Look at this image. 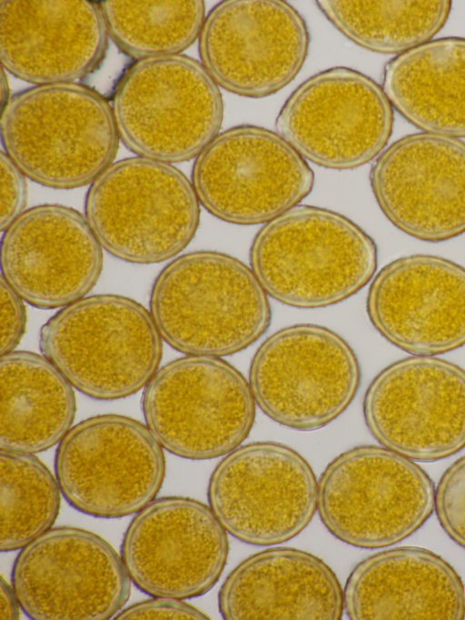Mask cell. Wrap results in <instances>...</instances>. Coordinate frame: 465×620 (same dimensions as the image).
Here are the masks:
<instances>
[{
  "mask_svg": "<svg viewBox=\"0 0 465 620\" xmlns=\"http://www.w3.org/2000/svg\"><path fill=\"white\" fill-rule=\"evenodd\" d=\"M218 605L227 620H338L344 608L329 565L290 547L269 548L241 562L222 585Z\"/></svg>",
  "mask_w": 465,
  "mask_h": 620,
  "instance_id": "23",
  "label": "cell"
},
{
  "mask_svg": "<svg viewBox=\"0 0 465 620\" xmlns=\"http://www.w3.org/2000/svg\"><path fill=\"white\" fill-rule=\"evenodd\" d=\"M228 554L226 530L212 509L182 496L162 497L140 510L121 547L127 574L140 590L179 599L208 592Z\"/></svg>",
  "mask_w": 465,
  "mask_h": 620,
  "instance_id": "17",
  "label": "cell"
},
{
  "mask_svg": "<svg viewBox=\"0 0 465 620\" xmlns=\"http://www.w3.org/2000/svg\"><path fill=\"white\" fill-rule=\"evenodd\" d=\"M142 410L163 448L204 460L242 443L254 422L255 401L233 365L219 357L188 355L157 370L143 393Z\"/></svg>",
  "mask_w": 465,
  "mask_h": 620,
  "instance_id": "8",
  "label": "cell"
},
{
  "mask_svg": "<svg viewBox=\"0 0 465 620\" xmlns=\"http://www.w3.org/2000/svg\"><path fill=\"white\" fill-rule=\"evenodd\" d=\"M434 501L433 481L419 465L377 445L341 453L317 485V510L324 526L360 548L404 540L430 516Z\"/></svg>",
  "mask_w": 465,
  "mask_h": 620,
  "instance_id": "6",
  "label": "cell"
},
{
  "mask_svg": "<svg viewBox=\"0 0 465 620\" xmlns=\"http://www.w3.org/2000/svg\"><path fill=\"white\" fill-rule=\"evenodd\" d=\"M3 450L33 454L60 442L75 415L72 385L45 357L28 351L1 355Z\"/></svg>",
  "mask_w": 465,
  "mask_h": 620,
  "instance_id": "25",
  "label": "cell"
},
{
  "mask_svg": "<svg viewBox=\"0 0 465 620\" xmlns=\"http://www.w3.org/2000/svg\"><path fill=\"white\" fill-rule=\"evenodd\" d=\"M116 619H208V616L179 598L153 596L121 610Z\"/></svg>",
  "mask_w": 465,
  "mask_h": 620,
  "instance_id": "31",
  "label": "cell"
},
{
  "mask_svg": "<svg viewBox=\"0 0 465 620\" xmlns=\"http://www.w3.org/2000/svg\"><path fill=\"white\" fill-rule=\"evenodd\" d=\"M44 355L83 394L98 400L127 397L157 372L161 335L142 305L117 295L82 298L41 328Z\"/></svg>",
  "mask_w": 465,
  "mask_h": 620,
  "instance_id": "4",
  "label": "cell"
},
{
  "mask_svg": "<svg viewBox=\"0 0 465 620\" xmlns=\"http://www.w3.org/2000/svg\"><path fill=\"white\" fill-rule=\"evenodd\" d=\"M192 180L210 214L247 225L295 207L311 193L314 174L279 134L240 125L216 135L197 155Z\"/></svg>",
  "mask_w": 465,
  "mask_h": 620,
  "instance_id": "11",
  "label": "cell"
},
{
  "mask_svg": "<svg viewBox=\"0 0 465 620\" xmlns=\"http://www.w3.org/2000/svg\"><path fill=\"white\" fill-rule=\"evenodd\" d=\"M366 310L388 342L416 355L465 345V267L437 255L398 258L372 280Z\"/></svg>",
  "mask_w": 465,
  "mask_h": 620,
  "instance_id": "19",
  "label": "cell"
},
{
  "mask_svg": "<svg viewBox=\"0 0 465 620\" xmlns=\"http://www.w3.org/2000/svg\"><path fill=\"white\" fill-rule=\"evenodd\" d=\"M85 216L100 245L134 264H155L179 254L200 222L193 185L177 168L146 157L108 166L92 183Z\"/></svg>",
  "mask_w": 465,
  "mask_h": 620,
  "instance_id": "5",
  "label": "cell"
},
{
  "mask_svg": "<svg viewBox=\"0 0 465 620\" xmlns=\"http://www.w3.org/2000/svg\"><path fill=\"white\" fill-rule=\"evenodd\" d=\"M150 313L173 349L213 357L246 349L272 319L267 294L252 270L215 251L188 253L167 265L153 282Z\"/></svg>",
  "mask_w": 465,
  "mask_h": 620,
  "instance_id": "1",
  "label": "cell"
},
{
  "mask_svg": "<svg viewBox=\"0 0 465 620\" xmlns=\"http://www.w3.org/2000/svg\"><path fill=\"white\" fill-rule=\"evenodd\" d=\"M5 154L33 181L71 189L111 165L119 135L113 109L93 89L73 83L38 85L3 106Z\"/></svg>",
  "mask_w": 465,
  "mask_h": 620,
  "instance_id": "3",
  "label": "cell"
},
{
  "mask_svg": "<svg viewBox=\"0 0 465 620\" xmlns=\"http://www.w3.org/2000/svg\"><path fill=\"white\" fill-rule=\"evenodd\" d=\"M60 491L38 458L1 449V551L23 548L50 529L59 513Z\"/></svg>",
  "mask_w": 465,
  "mask_h": 620,
  "instance_id": "28",
  "label": "cell"
},
{
  "mask_svg": "<svg viewBox=\"0 0 465 620\" xmlns=\"http://www.w3.org/2000/svg\"><path fill=\"white\" fill-rule=\"evenodd\" d=\"M392 126V106L381 87L347 67L307 79L276 119L278 134L302 156L336 170L372 160L386 145Z\"/></svg>",
  "mask_w": 465,
  "mask_h": 620,
  "instance_id": "15",
  "label": "cell"
},
{
  "mask_svg": "<svg viewBox=\"0 0 465 620\" xmlns=\"http://www.w3.org/2000/svg\"><path fill=\"white\" fill-rule=\"evenodd\" d=\"M350 619L465 617L463 583L443 558L416 546L378 552L351 572L343 592Z\"/></svg>",
  "mask_w": 465,
  "mask_h": 620,
  "instance_id": "22",
  "label": "cell"
},
{
  "mask_svg": "<svg viewBox=\"0 0 465 620\" xmlns=\"http://www.w3.org/2000/svg\"><path fill=\"white\" fill-rule=\"evenodd\" d=\"M362 410L384 447L420 462L447 458L465 447V370L433 356L401 359L374 377Z\"/></svg>",
  "mask_w": 465,
  "mask_h": 620,
  "instance_id": "14",
  "label": "cell"
},
{
  "mask_svg": "<svg viewBox=\"0 0 465 620\" xmlns=\"http://www.w3.org/2000/svg\"><path fill=\"white\" fill-rule=\"evenodd\" d=\"M107 29L100 7L84 0L0 3V53L13 75L36 85L71 83L104 55Z\"/></svg>",
  "mask_w": 465,
  "mask_h": 620,
  "instance_id": "21",
  "label": "cell"
},
{
  "mask_svg": "<svg viewBox=\"0 0 465 620\" xmlns=\"http://www.w3.org/2000/svg\"><path fill=\"white\" fill-rule=\"evenodd\" d=\"M107 32L128 55L145 59L188 48L204 23V3L109 0L99 5Z\"/></svg>",
  "mask_w": 465,
  "mask_h": 620,
  "instance_id": "27",
  "label": "cell"
},
{
  "mask_svg": "<svg viewBox=\"0 0 465 620\" xmlns=\"http://www.w3.org/2000/svg\"><path fill=\"white\" fill-rule=\"evenodd\" d=\"M122 558L104 539L77 527L47 530L18 554L12 585L35 620H104L131 594Z\"/></svg>",
  "mask_w": 465,
  "mask_h": 620,
  "instance_id": "12",
  "label": "cell"
},
{
  "mask_svg": "<svg viewBox=\"0 0 465 620\" xmlns=\"http://www.w3.org/2000/svg\"><path fill=\"white\" fill-rule=\"evenodd\" d=\"M383 91L417 127L465 137V38H440L400 54L385 67Z\"/></svg>",
  "mask_w": 465,
  "mask_h": 620,
  "instance_id": "24",
  "label": "cell"
},
{
  "mask_svg": "<svg viewBox=\"0 0 465 620\" xmlns=\"http://www.w3.org/2000/svg\"><path fill=\"white\" fill-rule=\"evenodd\" d=\"M1 92H2L1 97H2V107H3L7 102V94H8L7 80L5 78L4 70L2 71Z\"/></svg>",
  "mask_w": 465,
  "mask_h": 620,
  "instance_id": "34",
  "label": "cell"
},
{
  "mask_svg": "<svg viewBox=\"0 0 465 620\" xmlns=\"http://www.w3.org/2000/svg\"><path fill=\"white\" fill-rule=\"evenodd\" d=\"M375 199L403 233L438 243L465 233V143L418 133L385 149L370 173Z\"/></svg>",
  "mask_w": 465,
  "mask_h": 620,
  "instance_id": "18",
  "label": "cell"
},
{
  "mask_svg": "<svg viewBox=\"0 0 465 620\" xmlns=\"http://www.w3.org/2000/svg\"><path fill=\"white\" fill-rule=\"evenodd\" d=\"M267 295L297 308L340 303L363 288L378 263L374 240L346 216L295 206L264 225L250 249Z\"/></svg>",
  "mask_w": 465,
  "mask_h": 620,
  "instance_id": "2",
  "label": "cell"
},
{
  "mask_svg": "<svg viewBox=\"0 0 465 620\" xmlns=\"http://www.w3.org/2000/svg\"><path fill=\"white\" fill-rule=\"evenodd\" d=\"M26 202L24 174L1 152V231L5 232L23 213Z\"/></svg>",
  "mask_w": 465,
  "mask_h": 620,
  "instance_id": "30",
  "label": "cell"
},
{
  "mask_svg": "<svg viewBox=\"0 0 465 620\" xmlns=\"http://www.w3.org/2000/svg\"><path fill=\"white\" fill-rule=\"evenodd\" d=\"M26 324L21 296L1 276V355L13 352L20 342Z\"/></svg>",
  "mask_w": 465,
  "mask_h": 620,
  "instance_id": "32",
  "label": "cell"
},
{
  "mask_svg": "<svg viewBox=\"0 0 465 620\" xmlns=\"http://www.w3.org/2000/svg\"><path fill=\"white\" fill-rule=\"evenodd\" d=\"M1 268L8 285L33 306L63 307L96 284L102 245L79 212L42 205L24 212L5 231Z\"/></svg>",
  "mask_w": 465,
  "mask_h": 620,
  "instance_id": "20",
  "label": "cell"
},
{
  "mask_svg": "<svg viewBox=\"0 0 465 620\" xmlns=\"http://www.w3.org/2000/svg\"><path fill=\"white\" fill-rule=\"evenodd\" d=\"M18 598L15 592L4 577L1 578L0 619L14 620L20 615Z\"/></svg>",
  "mask_w": 465,
  "mask_h": 620,
  "instance_id": "33",
  "label": "cell"
},
{
  "mask_svg": "<svg viewBox=\"0 0 465 620\" xmlns=\"http://www.w3.org/2000/svg\"><path fill=\"white\" fill-rule=\"evenodd\" d=\"M113 114L133 152L163 163L198 155L223 121L220 90L196 60L180 55L141 59L118 82Z\"/></svg>",
  "mask_w": 465,
  "mask_h": 620,
  "instance_id": "7",
  "label": "cell"
},
{
  "mask_svg": "<svg viewBox=\"0 0 465 620\" xmlns=\"http://www.w3.org/2000/svg\"><path fill=\"white\" fill-rule=\"evenodd\" d=\"M434 507L442 529L465 549V455L441 475L435 491Z\"/></svg>",
  "mask_w": 465,
  "mask_h": 620,
  "instance_id": "29",
  "label": "cell"
},
{
  "mask_svg": "<svg viewBox=\"0 0 465 620\" xmlns=\"http://www.w3.org/2000/svg\"><path fill=\"white\" fill-rule=\"evenodd\" d=\"M358 358L331 329L299 324L284 327L259 346L249 385L259 408L291 429L312 431L335 420L355 397Z\"/></svg>",
  "mask_w": 465,
  "mask_h": 620,
  "instance_id": "9",
  "label": "cell"
},
{
  "mask_svg": "<svg viewBox=\"0 0 465 620\" xmlns=\"http://www.w3.org/2000/svg\"><path fill=\"white\" fill-rule=\"evenodd\" d=\"M323 15L358 45L378 53L406 52L443 27L450 1H317Z\"/></svg>",
  "mask_w": 465,
  "mask_h": 620,
  "instance_id": "26",
  "label": "cell"
},
{
  "mask_svg": "<svg viewBox=\"0 0 465 620\" xmlns=\"http://www.w3.org/2000/svg\"><path fill=\"white\" fill-rule=\"evenodd\" d=\"M310 37L302 15L277 0H227L203 25L199 53L213 81L250 98L275 94L298 75Z\"/></svg>",
  "mask_w": 465,
  "mask_h": 620,
  "instance_id": "16",
  "label": "cell"
},
{
  "mask_svg": "<svg viewBox=\"0 0 465 620\" xmlns=\"http://www.w3.org/2000/svg\"><path fill=\"white\" fill-rule=\"evenodd\" d=\"M54 468L61 493L78 511L117 518L138 513L158 494L165 475L162 445L141 422L95 415L60 441Z\"/></svg>",
  "mask_w": 465,
  "mask_h": 620,
  "instance_id": "10",
  "label": "cell"
},
{
  "mask_svg": "<svg viewBox=\"0 0 465 620\" xmlns=\"http://www.w3.org/2000/svg\"><path fill=\"white\" fill-rule=\"evenodd\" d=\"M317 482L308 462L275 442L237 447L210 477V508L238 540L271 545L299 535L317 508Z\"/></svg>",
  "mask_w": 465,
  "mask_h": 620,
  "instance_id": "13",
  "label": "cell"
}]
</instances>
